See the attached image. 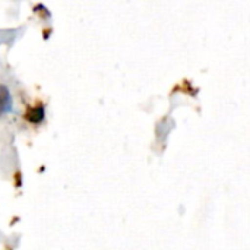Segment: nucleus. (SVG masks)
I'll return each mask as SVG.
<instances>
[{"instance_id":"f257e3e1","label":"nucleus","mask_w":250,"mask_h":250,"mask_svg":"<svg viewBox=\"0 0 250 250\" xmlns=\"http://www.w3.org/2000/svg\"><path fill=\"white\" fill-rule=\"evenodd\" d=\"M45 117V108L42 104H37V105H28L25 113H23V119L29 123H41Z\"/></svg>"},{"instance_id":"f03ea898","label":"nucleus","mask_w":250,"mask_h":250,"mask_svg":"<svg viewBox=\"0 0 250 250\" xmlns=\"http://www.w3.org/2000/svg\"><path fill=\"white\" fill-rule=\"evenodd\" d=\"M12 110V97L6 85L0 83V116L7 114Z\"/></svg>"},{"instance_id":"7ed1b4c3","label":"nucleus","mask_w":250,"mask_h":250,"mask_svg":"<svg viewBox=\"0 0 250 250\" xmlns=\"http://www.w3.org/2000/svg\"><path fill=\"white\" fill-rule=\"evenodd\" d=\"M13 180H15V186H16V188H21V186H22V174H21V171H16V173H15Z\"/></svg>"}]
</instances>
